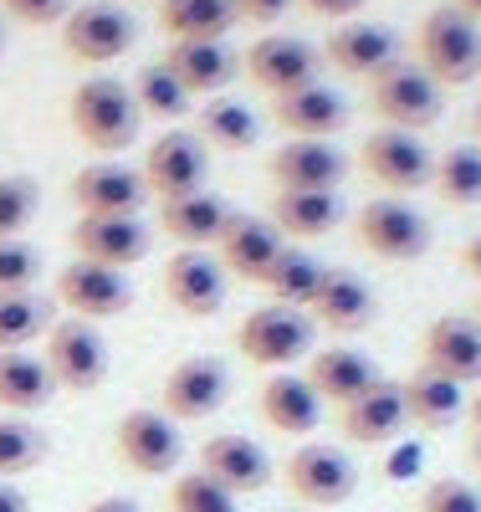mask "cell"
Masks as SVG:
<instances>
[{
    "label": "cell",
    "instance_id": "cell-40",
    "mask_svg": "<svg viewBox=\"0 0 481 512\" xmlns=\"http://www.w3.org/2000/svg\"><path fill=\"white\" fill-rule=\"evenodd\" d=\"M169 512H241V502L205 472H180L169 482Z\"/></svg>",
    "mask_w": 481,
    "mask_h": 512
},
{
    "label": "cell",
    "instance_id": "cell-1",
    "mask_svg": "<svg viewBox=\"0 0 481 512\" xmlns=\"http://www.w3.org/2000/svg\"><path fill=\"white\" fill-rule=\"evenodd\" d=\"M67 118H72V134L98 149V154H123L128 144L139 139V103H134V88L118 77H87L72 88V103H67Z\"/></svg>",
    "mask_w": 481,
    "mask_h": 512
},
{
    "label": "cell",
    "instance_id": "cell-50",
    "mask_svg": "<svg viewBox=\"0 0 481 512\" xmlns=\"http://www.w3.org/2000/svg\"><path fill=\"white\" fill-rule=\"evenodd\" d=\"M451 11H461L466 21H476V26H481V0H451Z\"/></svg>",
    "mask_w": 481,
    "mask_h": 512
},
{
    "label": "cell",
    "instance_id": "cell-41",
    "mask_svg": "<svg viewBox=\"0 0 481 512\" xmlns=\"http://www.w3.org/2000/svg\"><path fill=\"white\" fill-rule=\"evenodd\" d=\"M41 205V190L31 175H6L0 180V241H21V231L31 226Z\"/></svg>",
    "mask_w": 481,
    "mask_h": 512
},
{
    "label": "cell",
    "instance_id": "cell-2",
    "mask_svg": "<svg viewBox=\"0 0 481 512\" xmlns=\"http://www.w3.org/2000/svg\"><path fill=\"white\" fill-rule=\"evenodd\" d=\"M313 338H318V323L302 313V308H282V303H267L241 318L236 328V354L256 369H292L297 359L313 354Z\"/></svg>",
    "mask_w": 481,
    "mask_h": 512
},
{
    "label": "cell",
    "instance_id": "cell-29",
    "mask_svg": "<svg viewBox=\"0 0 481 512\" xmlns=\"http://www.w3.org/2000/svg\"><path fill=\"white\" fill-rule=\"evenodd\" d=\"M400 395H405V420L415 431H451L466 415V390L430 369H415L410 379H400Z\"/></svg>",
    "mask_w": 481,
    "mask_h": 512
},
{
    "label": "cell",
    "instance_id": "cell-20",
    "mask_svg": "<svg viewBox=\"0 0 481 512\" xmlns=\"http://www.w3.org/2000/svg\"><path fill=\"white\" fill-rule=\"evenodd\" d=\"M72 251H77V262L123 272L149 256V226L139 216H82L72 226Z\"/></svg>",
    "mask_w": 481,
    "mask_h": 512
},
{
    "label": "cell",
    "instance_id": "cell-14",
    "mask_svg": "<svg viewBox=\"0 0 481 512\" xmlns=\"http://www.w3.org/2000/svg\"><path fill=\"white\" fill-rule=\"evenodd\" d=\"M420 369L461 384V390L476 384L481 379V328H476V318H466V313L435 318L420 338Z\"/></svg>",
    "mask_w": 481,
    "mask_h": 512
},
{
    "label": "cell",
    "instance_id": "cell-11",
    "mask_svg": "<svg viewBox=\"0 0 481 512\" xmlns=\"http://www.w3.org/2000/svg\"><path fill=\"white\" fill-rule=\"evenodd\" d=\"M231 395V369L215 359V354H190L180 359L164 384H159V410L180 425V420H210L215 410L226 405Z\"/></svg>",
    "mask_w": 481,
    "mask_h": 512
},
{
    "label": "cell",
    "instance_id": "cell-56",
    "mask_svg": "<svg viewBox=\"0 0 481 512\" xmlns=\"http://www.w3.org/2000/svg\"><path fill=\"white\" fill-rule=\"evenodd\" d=\"M0 52H6V31H0Z\"/></svg>",
    "mask_w": 481,
    "mask_h": 512
},
{
    "label": "cell",
    "instance_id": "cell-33",
    "mask_svg": "<svg viewBox=\"0 0 481 512\" xmlns=\"http://www.w3.org/2000/svg\"><path fill=\"white\" fill-rule=\"evenodd\" d=\"M195 139L205 149H221V154H246L261 139V118L241 98H210L195 113Z\"/></svg>",
    "mask_w": 481,
    "mask_h": 512
},
{
    "label": "cell",
    "instance_id": "cell-37",
    "mask_svg": "<svg viewBox=\"0 0 481 512\" xmlns=\"http://www.w3.org/2000/svg\"><path fill=\"white\" fill-rule=\"evenodd\" d=\"M134 103H139V113L164 118V123H174V118L190 113V93H185V82L169 72V62L139 67V77H134Z\"/></svg>",
    "mask_w": 481,
    "mask_h": 512
},
{
    "label": "cell",
    "instance_id": "cell-28",
    "mask_svg": "<svg viewBox=\"0 0 481 512\" xmlns=\"http://www.w3.org/2000/svg\"><path fill=\"white\" fill-rule=\"evenodd\" d=\"M231 200H221V195H210V190H195V195H180V200H164V210H159V221H164V231L180 241L185 251H200V246H210V241H221V231L231 226Z\"/></svg>",
    "mask_w": 481,
    "mask_h": 512
},
{
    "label": "cell",
    "instance_id": "cell-4",
    "mask_svg": "<svg viewBox=\"0 0 481 512\" xmlns=\"http://www.w3.org/2000/svg\"><path fill=\"white\" fill-rule=\"evenodd\" d=\"M282 487L308 507H343L348 497L359 492V466L348 461V451L338 446H323V441H308L297 446L287 461H282Z\"/></svg>",
    "mask_w": 481,
    "mask_h": 512
},
{
    "label": "cell",
    "instance_id": "cell-5",
    "mask_svg": "<svg viewBox=\"0 0 481 512\" xmlns=\"http://www.w3.org/2000/svg\"><path fill=\"white\" fill-rule=\"evenodd\" d=\"M47 364L57 390H72V395H93L98 384L108 379V344L98 323H82V318H57L47 328Z\"/></svg>",
    "mask_w": 481,
    "mask_h": 512
},
{
    "label": "cell",
    "instance_id": "cell-44",
    "mask_svg": "<svg viewBox=\"0 0 481 512\" xmlns=\"http://www.w3.org/2000/svg\"><path fill=\"white\" fill-rule=\"evenodd\" d=\"M0 6L26 26H57L72 16V0H0Z\"/></svg>",
    "mask_w": 481,
    "mask_h": 512
},
{
    "label": "cell",
    "instance_id": "cell-47",
    "mask_svg": "<svg viewBox=\"0 0 481 512\" xmlns=\"http://www.w3.org/2000/svg\"><path fill=\"white\" fill-rule=\"evenodd\" d=\"M0 512H31V497L16 482H0Z\"/></svg>",
    "mask_w": 481,
    "mask_h": 512
},
{
    "label": "cell",
    "instance_id": "cell-27",
    "mask_svg": "<svg viewBox=\"0 0 481 512\" xmlns=\"http://www.w3.org/2000/svg\"><path fill=\"white\" fill-rule=\"evenodd\" d=\"M261 420L282 436H313L318 420H323V400L302 374L282 369V374H272L267 384H261Z\"/></svg>",
    "mask_w": 481,
    "mask_h": 512
},
{
    "label": "cell",
    "instance_id": "cell-38",
    "mask_svg": "<svg viewBox=\"0 0 481 512\" xmlns=\"http://www.w3.org/2000/svg\"><path fill=\"white\" fill-rule=\"evenodd\" d=\"M435 190L446 205H481V149L476 144H456L435 159Z\"/></svg>",
    "mask_w": 481,
    "mask_h": 512
},
{
    "label": "cell",
    "instance_id": "cell-19",
    "mask_svg": "<svg viewBox=\"0 0 481 512\" xmlns=\"http://www.w3.org/2000/svg\"><path fill=\"white\" fill-rule=\"evenodd\" d=\"M318 67H323V57L297 36H261L246 52V77L256 82V88H267L272 98L318 82Z\"/></svg>",
    "mask_w": 481,
    "mask_h": 512
},
{
    "label": "cell",
    "instance_id": "cell-24",
    "mask_svg": "<svg viewBox=\"0 0 481 512\" xmlns=\"http://www.w3.org/2000/svg\"><path fill=\"white\" fill-rule=\"evenodd\" d=\"M318 390L323 405H354L364 390H374V384L384 379L379 364L364 354V349H348V344H333V349H313L308 354V374H302Z\"/></svg>",
    "mask_w": 481,
    "mask_h": 512
},
{
    "label": "cell",
    "instance_id": "cell-54",
    "mask_svg": "<svg viewBox=\"0 0 481 512\" xmlns=\"http://www.w3.org/2000/svg\"><path fill=\"white\" fill-rule=\"evenodd\" d=\"M471 318H476V328H481V297H476V313H471Z\"/></svg>",
    "mask_w": 481,
    "mask_h": 512
},
{
    "label": "cell",
    "instance_id": "cell-23",
    "mask_svg": "<svg viewBox=\"0 0 481 512\" xmlns=\"http://www.w3.org/2000/svg\"><path fill=\"white\" fill-rule=\"evenodd\" d=\"M323 62H333L343 77H379L389 62H400V41L379 21H343L323 41Z\"/></svg>",
    "mask_w": 481,
    "mask_h": 512
},
{
    "label": "cell",
    "instance_id": "cell-25",
    "mask_svg": "<svg viewBox=\"0 0 481 512\" xmlns=\"http://www.w3.org/2000/svg\"><path fill=\"white\" fill-rule=\"evenodd\" d=\"M405 425H410L405 420V395H400L395 379H379L374 390H364L354 405L338 410V431L354 446H389V441L405 436Z\"/></svg>",
    "mask_w": 481,
    "mask_h": 512
},
{
    "label": "cell",
    "instance_id": "cell-39",
    "mask_svg": "<svg viewBox=\"0 0 481 512\" xmlns=\"http://www.w3.org/2000/svg\"><path fill=\"white\" fill-rule=\"evenodd\" d=\"M41 461H47V436L21 415L0 420V482H16V477L36 472Z\"/></svg>",
    "mask_w": 481,
    "mask_h": 512
},
{
    "label": "cell",
    "instance_id": "cell-15",
    "mask_svg": "<svg viewBox=\"0 0 481 512\" xmlns=\"http://www.w3.org/2000/svg\"><path fill=\"white\" fill-rule=\"evenodd\" d=\"M200 472L241 502V497H251L272 482V456L261 441H251L241 431H221L200 446Z\"/></svg>",
    "mask_w": 481,
    "mask_h": 512
},
{
    "label": "cell",
    "instance_id": "cell-30",
    "mask_svg": "<svg viewBox=\"0 0 481 512\" xmlns=\"http://www.w3.org/2000/svg\"><path fill=\"white\" fill-rule=\"evenodd\" d=\"M267 221L282 231V241H318L343 221V205L333 190H277Z\"/></svg>",
    "mask_w": 481,
    "mask_h": 512
},
{
    "label": "cell",
    "instance_id": "cell-7",
    "mask_svg": "<svg viewBox=\"0 0 481 512\" xmlns=\"http://www.w3.org/2000/svg\"><path fill=\"white\" fill-rule=\"evenodd\" d=\"M113 456L139 477H169L180 472L185 461V441H180V425H174L164 410H128L113 425Z\"/></svg>",
    "mask_w": 481,
    "mask_h": 512
},
{
    "label": "cell",
    "instance_id": "cell-52",
    "mask_svg": "<svg viewBox=\"0 0 481 512\" xmlns=\"http://www.w3.org/2000/svg\"><path fill=\"white\" fill-rule=\"evenodd\" d=\"M471 134H476V149H481V103L471 108Z\"/></svg>",
    "mask_w": 481,
    "mask_h": 512
},
{
    "label": "cell",
    "instance_id": "cell-36",
    "mask_svg": "<svg viewBox=\"0 0 481 512\" xmlns=\"http://www.w3.org/2000/svg\"><path fill=\"white\" fill-rule=\"evenodd\" d=\"M47 328H52V297H41V292H6L0 297V354L26 349L31 338H41Z\"/></svg>",
    "mask_w": 481,
    "mask_h": 512
},
{
    "label": "cell",
    "instance_id": "cell-8",
    "mask_svg": "<svg viewBox=\"0 0 481 512\" xmlns=\"http://www.w3.org/2000/svg\"><path fill=\"white\" fill-rule=\"evenodd\" d=\"M354 231H359V246L374 251L379 262H420L430 251V221L400 195L369 200L354 216Z\"/></svg>",
    "mask_w": 481,
    "mask_h": 512
},
{
    "label": "cell",
    "instance_id": "cell-53",
    "mask_svg": "<svg viewBox=\"0 0 481 512\" xmlns=\"http://www.w3.org/2000/svg\"><path fill=\"white\" fill-rule=\"evenodd\" d=\"M471 466H476V472H481V436L471 441Z\"/></svg>",
    "mask_w": 481,
    "mask_h": 512
},
{
    "label": "cell",
    "instance_id": "cell-31",
    "mask_svg": "<svg viewBox=\"0 0 481 512\" xmlns=\"http://www.w3.org/2000/svg\"><path fill=\"white\" fill-rule=\"evenodd\" d=\"M169 72L185 82V93H226L231 77L241 72L236 52L226 47V41H174L169 47Z\"/></svg>",
    "mask_w": 481,
    "mask_h": 512
},
{
    "label": "cell",
    "instance_id": "cell-43",
    "mask_svg": "<svg viewBox=\"0 0 481 512\" xmlns=\"http://www.w3.org/2000/svg\"><path fill=\"white\" fill-rule=\"evenodd\" d=\"M420 512H481V492L461 477H435L420 492Z\"/></svg>",
    "mask_w": 481,
    "mask_h": 512
},
{
    "label": "cell",
    "instance_id": "cell-45",
    "mask_svg": "<svg viewBox=\"0 0 481 512\" xmlns=\"http://www.w3.org/2000/svg\"><path fill=\"white\" fill-rule=\"evenodd\" d=\"M287 6L292 0H236V11H241L246 26H272V21L287 16Z\"/></svg>",
    "mask_w": 481,
    "mask_h": 512
},
{
    "label": "cell",
    "instance_id": "cell-6",
    "mask_svg": "<svg viewBox=\"0 0 481 512\" xmlns=\"http://www.w3.org/2000/svg\"><path fill=\"white\" fill-rule=\"evenodd\" d=\"M420 67L441 82V88H461L481 72V26L466 21L461 11L441 6L420 26Z\"/></svg>",
    "mask_w": 481,
    "mask_h": 512
},
{
    "label": "cell",
    "instance_id": "cell-10",
    "mask_svg": "<svg viewBox=\"0 0 481 512\" xmlns=\"http://www.w3.org/2000/svg\"><path fill=\"white\" fill-rule=\"evenodd\" d=\"M359 169L389 195H415L435 180V159L415 134H400V128H379L359 144Z\"/></svg>",
    "mask_w": 481,
    "mask_h": 512
},
{
    "label": "cell",
    "instance_id": "cell-18",
    "mask_svg": "<svg viewBox=\"0 0 481 512\" xmlns=\"http://www.w3.org/2000/svg\"><path fill=\"white\" fill-rule=\"evenodd\" d=\"M287 251L282 231L267 221V216H231V226L215 241V262L226 267V277H241V282H267V272L277 267V256Z\"/></svg>",
    "mask_w": 481,
    "mask_h": 512
},
{
    "label": "cell",
    "instance_id": "cell-55",
    "mask_svg": "<svg viewBox=\"0 0 481 512\" xmlns=\"http://www.w3.org/2000/svg\"><path fill=\"white\" fill-rule=\"evenodd\" d=\"M277 512H308V507H277Z\"/></svg>",
    "mask_w": 481,
    "mask_h": 512
},
{
    "label": "cell",
    "instance_id": "cell-22",
    "mask_svg": "<svg viewBox=\"0 0 481 512\" xmlns=\"http://www.w3.org/2000/svg\"><path fill=\"white\" fill-rule=\"evenodd\" d=\"M149 185L128 164H87L72 175V205L82 216H139Z\"/></svg>",
    "mask_w": 481,
    "mask_h": 512
},
{
    "label": "cell",
    "instance_id": "cell-13",
    "mask_svg": "<svg viewBox=\"0 0 481 512\" xmlns=\"http://www.w3.org/2000/svg\"><path fill=\"white\" fill-rule=\"evenodd\" d=\"M205 169H210L205 144H200L195 134H185V128H174V134H159V139L149 144V154H144V164H139V175H144L149 195L180 200V195L205 190Z\"/></svg>",
    "mask_w": 481,
    "mask_h": 512
},
{
    "label": "cell",
    "instance_id": "cell-26",
    "mask_svg": "<svg viewBox=\"0 0 481 512\" xmlns=\"http://www.w3.org/2000/svg\"><path fill=\"white\" fill-rule=\"evenodd\" d=\"M272 118L292 139H328V134H343L348 103L333 88H323V82H308V88H297V93L272 98Z\"/></svg>",
    "mask_w": 481,
    "mask_h": 512
},
{
    "label": "cell",
    "instance_id": "cell-46",
    "mask_svg": "<svg viewBox=\"0 0 481 512\" xmlns=\"http://www.w3.org/2000/svg\"><path fill=\"white\" fill-rule=\"evenodd\" d=\"M313 16H333V21H354V11H364L369 0H302Z\"/></svg>",
    "mask_w": 481,
    "mask_h": 512
},
{
    "label": "cell",
    "instance_id": "cell-16",
    "mask_svg": "<svg viewBox=\"0 0 481 512\" xmlns=\"http://www.w3.org/2000/svg\"><path fill=\"white\" fill-rule=\"evenodd\" d=\"M159 287L169 308H180L185 318H215L226 308V267L205 251H174Z\"/></svg>",
    "mask_w": 481,
    "mask_h": 512
},
{
    "label": "cell",
    "instance_id": "cell-21",
    "mask_svg": "<svg viewBox=\"0 0 481 512\" xmlns=\"http://www.w3.org/2000/svg\"><path fill=\"white\" fill-rule=\"evenodd\" d=\"M379 303H374V287L359 277V272H348V267H323V282L313 292V303H308V318L328 333H364L374 323Z\"/></svg>",
    "mask_w": 481,
    "mask_h": 512
},
{
    "label": "cell",
    "instance_id": "cell-35",
    "mask_svg": "<svg viewBox=\"0 0 481 512\" xmlns=\"http://www.w3.org/2000/svg\"><path fill=\"white\" fill-rule=\"evenodd\" d=\"M318 282H323V262H318V256H313V251H302V246H287L261 287H267L282 308H302V313H308Z\"/></svg>",
    "mask_w": 481,
    "mask_h": 512
},
{
    "label": "cell",
    "instance_id": "cell-17",
    "mask_svg": "<svg viewBox=\"0 0 481 512\" xmlns=\"http://www.w3.org/2000/svg\"><path fill=\"white\" fill-rule=\"evenodd\" d=\"M267 175L277 180V190H333L348 180V154L333 139H287L282 149H272Z\"/></svg>",
    "mask_w": 481,
    "mask_h": 512
},
{
    "label": "cell",
    "instance_id": "cell-3",
    "mask_svg": "<svg viewBox=\"0 0 481 512\" xmlns=\"http://www.w3.org/2000/svg\"><path fill=\"white\" fill-rule=\"evenodd\" d=\"M441 82H435L420 62H389L379 77H369V108L384 118V128H400V134H420L441 118Z\"/></svg>",
    "mask_w": 481,
    "mask_h": 512
},
{
    "label": "cell",
    "instance_id": "cell-12",
    "mask_svg": "<svg viewBox=\"0 0 481 512\" xmlns=\"http://www.w3.org/2000/svg\"><path fill=\"white\" fill-rule=\"evenodd\" d=\"M57 303L82 318V323H108L118 313L134 308V282L118 267H98V262H67L57 272Z\"/></svg>",
    "mask_w": 481,
    "mask_h": 512
},
{
    "label": "cell",
    "instance_id": "cell-49",
    "mask_svg": "<svg viewBox=\"0 0 481 512\" xmlns=\"http://www.w3.org/2000/svg\"><path fill=\"white\" fill-rule=\"evenodd\" d=\"M82 512H139V502H128V497H98V502H87Z\"/></svg>",
    "mask_w": 481,
    "mask_h": 512
},
{
    "label": "cell",
    "instance_id": "cell-9",
    "mask_svg": "<svg viewBox=\"0 0 481 512\" xmlns=\"http://www.w3.org/2000/svg\"><path fill=\"white\" fill-rule=\"evenodd\" d=\"M139 41V26L128 11L108 6V0H93V6H77L67 21H62V52L82 67H108L118 62L123 52H134Z\"/></svg>",
    "mask_w": 481,
    "mask_h": 512
},
{
    "label": "cell",
    "instance_id": "cell-42",
    "mask_svg": "<svg viewBox=\"0 0 481 512\" xmlns=\"http://www.w3.org/2000/svg\"><path fill=\"white\" fill-rule=\"evenodd\" d=\"M41 277V256L26 241H0V297L6 292H31Z\"/></svg>",
    "mask_w": 481,
    "mask_h": 512
},
{
    "label": "cell",
    "instance_id": "cell-48",
    "mask_svg": "<svg viewBox=\"0 0 481 512\" xmlns=\"http://www.w3.org/2000/svg\"><path fill=\"white\" fill-rule=\"evenodd\" d=\"M461 267H466V272H471V277L481 282V231H476V236H471V241L461 246Z\"/></svg>",
    "mask_w": 481,
    "mask_h": 512
},
{
    "label": "cell",
    "instance_id": "cell-51",
    "mask_svg": "<svg viewBox=\"0 0 481 512\" xmlns=\"http://www.w3.org/2000/svg\"><path fill=\"white\" fill-rule=\"evenodd\" d=\"M466 420H471V431H476V436H481V390H476V400H471V405H466Z\"/></svg>",
    "mask_w": 481,
    "mask_h": 512
},
{
    "label": "cell",
    "instance_id": "cell-32",
    "mask_svg": "<svg viewBox=\"0 0 481 512\" xmlns=\"http://www.w3.org/2000/svg\"><path fill=\"white\" fill-rule=\"evenodd\" d=\"M159 26L174 41H226L231 26H241L236 0H164Z\"/></svg>",
    "mask_w": 481,
    "mask_h": 512
},
{
    "label": "cell",
    "instance_id": "cell-34",
    "mask_svg": "<svg viewBox=\"0 0 481 512\" xmlns=\"http://www.w3.org/2000/svg\"><path fill=\"white\" fill-rule=\"evenodd\" d=\"M52 395H57V384H52L47 364H41L36 354H26V349L0 354V410L6 415H31Z\"/></svg>",
    "mask_w": 481,
    "mask_h": 512
}]
</instances>
